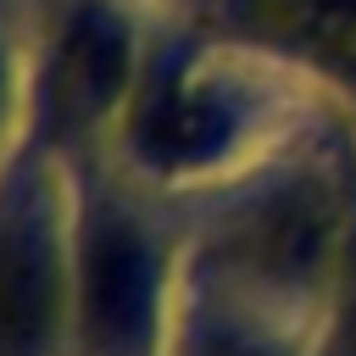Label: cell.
I'll return each instance as SVG.
<instances>
[{
  "label": "cell",
  "mask_w": 356,
  "mask_h": 356,
  "mask_svg": "<svg viewBox=\"0 0 356 356\" xmlns=\"http://www.w3.org/2000/svg\"><path fill=\"white\" fill-rule=\"evenodd\" d=\"M56 328V261L33 228L0 234V356H39Z\"/></svg>",
  "instance_id": "obj_2"
},
{
  "label": "cell",
  "mask_w": 356,
  "mask_h": 356,
  "mask_svg": "<svg viewBox=\"0 0 356 356\" xmlns=\"http://www.w3.org/2000/svg\"><path fill=\"white\" fill-rule=\"evenodd\" d=\"M345 345L356 350V306H350V317H345Z\"/></svg>",
  "instance_id": "obj_4"
},
{
  "label": "cell",
  "mask_w": 356,
  "mask_h": 356,
  "mask_svg": "<svg viewBox=\"0 0 356 356\" xmlns=\"http://www.w3.org/2000/svg\"><path fill=\"white\" fill-rule=\"evenodd\" d=\"M122 67H128L122 39H117L111 28H100V22H83V28L67 39V56H61V100H67L72 111L106 106V100L117 95V83H122Z\"/></svg>",
  "instance_id": "obj_3"
},
{
  "label": "cell",
  "mask_w": 356,
  "mask_h": 356,
  "mask_svg": "<svg viewBox=\"0 0 356 356\" xmlns=\"http://www.w3.org/2000/svg\"><path fill=\"white\" fill-rule=\"evenodd\" d=\"M150 256L134 228L106 222L83 256V323L95 345H134L150 323Z\"/></svg>",
  "instance_id": "obj_1"
},
{
  "label": "cell",
  "mask_w": 356,
  "mask_h": 356,
  "mask_svg": "<svg viewBox=\"0 0 356 356\" xmlns=\"http://www.w3.org/2000/svg\"><path fill=\"white\" fill-rule=\"evenodd\" d=\"M211 356H250V350H239V345H217Z\"/></svg>",
  "instance_id": "obj_5"
}]
</instances>
